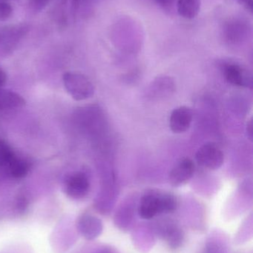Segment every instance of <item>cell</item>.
<instances>
[{
    "label": "cell",
    "instance_id": "12",
    "mask_svg": "<svg viewBox=\"0 0 253 253\" xmlns=\"http://www.w3.org/2000/svg\"><path fill=\"white\" fill-rule=\"evenodd\" d=\"M17 158L12 147L4 140L0 138V166L7 168Z\"/></svg>",
    "mask_w": 253,
    "mask_h": 253
},
{
    "label": "cell",
    "instance_id": "15",
    "mask_svg": "<svg viewBox=\"0 0 253 253\" xmlns=\"http://www.w3.org/2000/svg\"><path fill=\"white\" fill-rule=\"evenodd\" d=\"M6 81H7V76L5 72L0 68V88L5 84Z\"/></svg>",
    "mask_w": 253,
    "mask_h": 253
},
{
    "label": "cell",
    "instance_id": "5",
    "mask_svg": "<svg viewBox=\"0 0 253 253\" xmlns=\"http://www.w3.org/2000/svg\"><path fill=\"white\" fill-rule=\"evenodd\" d=\"M196 171L194 162L188 158L181 159L172 168L169 174V181L174 187H179L188 182Z\"/></svg>",
    "mask_w": 253,
    "mask_h": 253
},
{
    "label": "cell",
    "instance_id": "14",
    "mask_svg": "<svg viewBox=\"0 0 253 253\" xmlns=\"http://www.w3.org/2000/svg\"><path fill=\"white\" fill-rule=\"evenodd\" d=\"M12 8L7 3L0 2V20H6L11 16Z\"/></svg>",
    "mask_w": 253,
    "mask_h": 253
},
{
    "label": "cell",
    "instance_id": "1",
    "mask_svg": "<svg viewBox=\"0 0 253 253\" xmlns=\"http://www.w3.org/2000/svg\"><path fill=\"white\" fill-rule=\"evenodd\" d=\"M176 208L177 200L173 195L150 191L141 198L138 212L141 218L151 219L158 214L173 212Z\"/></svg>",
    "mask_w": 253,
    "mask_h": 253
},
{
    "label": "cell",
    "instance_id": "13",
    "mask_svg": "<svg viewBox=\"0 0 253 253\" xmlns=\"http://www.w3.org/2000/svg\"><path fill=\"white\" fill-rule=\"evenodd\" d=\"M166 238L169 246L176 248L181 245L183 241V235L181 230L175 227H170L166 232Z\"/></svg>",
    "mask_w": 253,
    "mask_h": 253
},
{
    "label": "cell",
    "instance_id": "8",
    "mask_svg": "<svg viewBox=\"0 0 253 253\" xmlns=\"http://www.w3.org/2000/svg\"><path fill=\"white\" fill-rule=\"evenodd\" d=\"M77 227L80 233L88 239L97 237L101 231V221L92 215H83L79 219Z\"/></svg>",
    "mask_w": 253,
    "mask_h": 253
},
{
    "label": "cell",
    "instance_id": "9",
    "mask_svg": "<svg viewBox=\"0 0 253 253\" xmlns=\"http://www.w3.org/2000/svg\"><path fill=\"white\" fill-rule=\"evenodd\" d=\"M25 105V100L20 95L0 88V111L22 108Z\"/></svg>",
    "mask_w": 253,
    "mask_h": 253
},
{
    "label": "cell",
    "instance_id": "11",
    "mask_svg": "<svg viewBox=\"0 0 253 253\" xmlns=\"http://www.w3.org/2000/svg\"><path fill=\"white\" fill-rule=\"evenodd\" d=\"M9 174L15 178H22L26 176L31 169L28 161L17 157L7 168Z\"/></svg>",
    "mask_w": 253,
    "mask_h": 253
},
{
    "label": "cell",
    "instance_id": "16",
    "mask_svg": "<svg viewBox=\"0 0 253 253\" xmlns=\"http://www.w3.org/2000/svg\"><path fill=\"white\" fill-rule=\"evenodd\" d=\"M33 2L34 3V4L37 6H43V5H46V4H47L48 1H49V0H32Z\"/></svg>",
    "mask_w": 253,
    "mask_h": 253
},
{
    "label": "cell",
    "instance_id": "7",
    "mask_svg": "<svg viewBox=\"0 0 253 253\" xmlns=\"http://www.w3.org/2000/svg\"><path fill=\"white\" fill-rule=\"evenodd\" d=\"M193 120V112L190 108L181 106L175 108L169 119V126L175 133H183L191 126Z\"/></svg>",
    "mask_w": 253,
    "mask_h": 253
},
{
    "label": "cell",
    "instance_id": "2",
    "mask_svg": "<svg viewBox=\"0 0 253 253\" xmlns=\"http://www.w3.org/2000/svg\"><path fill=\"white\" fill-rule=\"evenodd\" d=\"M62 81L65 90L75 100H86L92 97L95 93L93 84L83 74L66 72L62 77Z\"/></svg>",
    "mask_w": 253,
    "mask_h": 253
},
{
    "label": "cell",
    "instance_id": "6",
    "mask_svg": "<svg viewBox=\"0 0 253 253\" xmlns=\"http://www.w3.org/2000/svg\"><path fill=\"white\" fill-rule=\"evenodd\" d=\"M223 74L227 81L233 85L251 87L252 77L247 70L235 63H226L222 66Z\"/></svg>",
    "mask_w": 253,
    "mask_h": 253
},
{
    "label": "cell",
    "instance_id": "10",
    "mask_svg": "<svg viewBox=\"0 0 253 253\" xmlns=\"http://www.w3.org/2000/svg\"><path fill=\"white\" fill-rule=\"evenodd\" d=\"M200 0H178V12L186 19H193L200 10Z\"/></svg>",
    "mask_w": 253,
    "mask_h": 253
},
{
    "label": "cell",
    "instance_id": "3",
    "mask_svg": "<svg viewBox=\"0 0 253 253\" xmlns=\"http://www.w3.org/2000/svg\"><path fill=\"white\" fill-rule=\"evenodd\" d=\"M198 164L205 169L215 170L219 169L224 162L222 150L214 143H207L199 149L196 155Z\"/></svg>",
    "mask_w": 253,
    "mask_h": 253
},
{
    "label": "cell",
    "instance_id": "4",
    "mask_svg": "<svg viewBox=\"0 0 253 253\" xmlns=\"http://www.w3.org/2000/svg\"><path fill=\"white\" fill-rule=\"evenodd\" d=\"M64 187L68 197L80 200L89 194L90 181L84 172H76L68 176L65 180Z\"/></svg>",
    "mask_w": 253,
    "mask_h": 253
}]
</instances>
